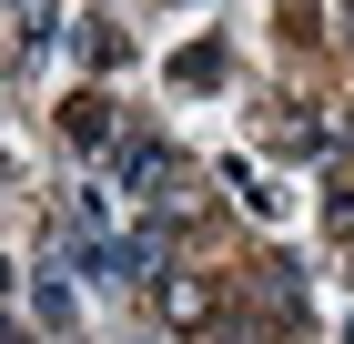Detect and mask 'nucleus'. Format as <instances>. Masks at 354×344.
<instances>
[{
	"label": "nucleus",
	"mask_w": 354,
	"mask_h": 344,
	"mask_svg": "<svg viewBox=\"0 0 354 344\" xmlns=\"http://www.w3.org/2000/svg\"><path fill=\"white\" fill-rule=\"evenodd\" d=\"M0 344H21V334H10V324H0Z\"/></svg>",
	"instance_id": "3"
},
{
	"label": "nucleus",
	"mask_w": 354,
	"mask_h": 344,
	"mask_svg": "<svg viewBox=\"0 0 354 344\" xmlns=\"http://www.w3.org/2000/svg\"><path fill=\"white\" fill-rule=\"evenodd\" d=\"M71 142H111V102H71Z\"/></svg>",
	"instance_id": "2"
},
{
	"label": "nucleus",
	"mask_w": 354,
	"mask_h": 344,
	"mask_svg": "<svg viewBox=\"0 0 354 344\" xmlns=\"http://www.w3.org/2000/svg\"><path fill=\"white\" fill-rule=\"evenodd\" d=\"M0 293H10V273H0Z\"/></svg>",
	"instance_id": "4"
},
{
	"label": "nucleus",
	"mask_w": 354,
	"mask_h": 344,
	"mask_svg": "<svg viewBox=\"0 0 354 344\" xmlns=\"http://www.w3.org/2000/svg\"><path fill=\"white\" fill-rule=\"evenodd\" d=\"M172 183V152L162 142H122V192H162Z\"/></svg>",
	"instance_id": "1"
}]
</instances>
